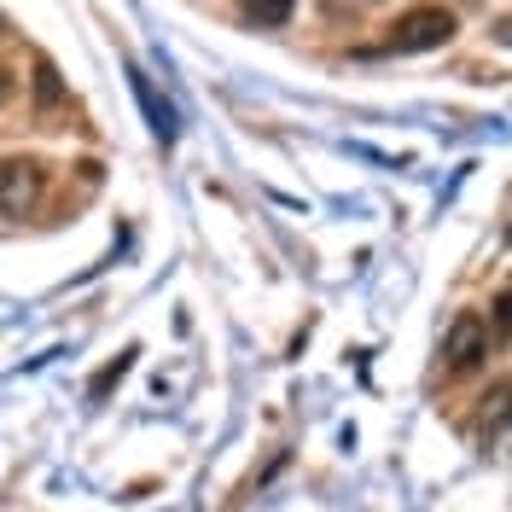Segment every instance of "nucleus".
Returning <instances> with one entry per match:
<instances>
[{"label":"nucleus","mask_w":512,"mask_h":512,"mask_svg":"<svg viewBox=\"0 0 512 512\" xmlns=\"http://www.w3.org/2000/svg\"><path fill=\"white\" fill-rule=\"evenodd\" d=\"M448 41H454V12H443V6H414L390 30V53H431V47H448Z\"/></svg>","instance_id":"obj_1"},{"label":"nucleus","mask_w":512,"mask_h":512,"mask_svg":"<svg viewBox=\"0 0 512 512\" xmlns=\"http://www.w3.org/2000/svg\"><path fill=\"white\" fill-rule=\"evenodd\" d=\"M35 198H41V169L24 158L0 163V216H24Z\"/></svg>","instance_id":"obj_2"},{"label":"nucleus","mask_w":512,"mask_h":512,"mask_svg":"<svg viewBox=\"0 0 512 512\" xmlns=\"http://www.w3.org/2000/svg\"><path fill=\"white\" fill-rule=\"evenodd\" d=\"M443 355H448V367H454V373L478 367L483 355H489V332H483V320L478 315H460V320H454V326H448Z\"/></svg>","instance_id":"obj_3"},{"label":"nucleus","mask_w":512,"mask_h":512,"mask_svg":"<svg viewBox=\"0 0 512 512\" xmlns=\"http://www.w3.org/2000/svg\"><path fill=\"white\" fill-rule=\"evenodd\" d=\"M128 82H134V99H140V111L152 117V134H158V140H175V111H169V105L158 99V88H152V76H140V70H134Z\"/></svg>","instance_id":"obj_4"},{"label":"nucleus","mask_w":512,"mask_h":512,"mask_svg":"<svg viewBox=\"0 0 512 512\" xmlns=\"http://www.w3.org/2000/svg\"><path fill=\"white\" fill-rule=\"evenodd\" d=\"M291 6H297V0H239V12L251 18L256 30H286V24H291Z\"/></svg>","instance_id":"obj_5"},{"label":"nucleus","mask_w":512,"mask_h":512,"mask_svg":"<svg viewBox=\"0 0 512 512\" xmlns=\"http://www.w3.org/2000/svg\"><path fill=\"white\" fill-rule=\"evenodd\" d=\"M134 355H140V350H123L117 361H105V367H99V373H94V384H88V402H105V396H111V390H117V384L128 379Z\"/></svg>","instance_id":"obj_6"},{"label":"nucleus","mask_w":512,"mask_h":512,"mask_svg":"<svg viewBox=\"0 0 512 512\" xmlns=\"http://www.w3.org/2000/svg\"><path fill=\"white\" fill-rule=\"evenodd\" d=\"M59 70H53V64H35V99H41V105H59Z\"/></svg>","instance_id":"obj_7"},{"label":"nucleus","mask_w":512,"mask_h":512,"mask_svg":"<svg viewBox=\"0 0 512 512\" xmlns=\"http://www.w3.org/2000/svg\"><path fill=\"white\" fill-rule=\"evenodd\" d=\"M6 94H12V76H6V70H0V105H6Z\"/></svg>","instance_id":"obj_8"},{"label":"nucleus","mask_w":512,"mask_h":512,"mask_svg":"<svg viewBox=\"0 0 512 512\" xmlns=\"http://www.w3.org/2000/svg\"><path fill=\"white\" fill-rule=\"evenodd\" d=\"M0 35H6V24H0Z\"/></svg>","instance_id":"obj_9"}]
</instances>
